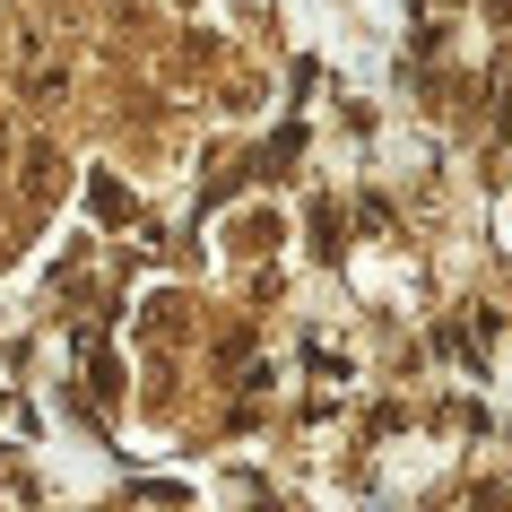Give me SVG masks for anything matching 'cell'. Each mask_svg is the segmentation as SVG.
Here are the masks:
<instances>
[{
	"label": "cell",
	"instance_id": "6da1fadb",
	"mask_svg": "<svg viewBox=\"0 0 512 512\" xmlns=\"http://www.w3.org/2000/svg\"><path fill=\"white\" fill-rule=\"evenodd\" d=\"M96 217H131V200H122V183H113V174H96Z\"/></svg>",
	"mask_w": 512,
	"mask_h": 512
},
{
	"label": "cell",
	"instance_id": "7a4b0ae2",
	"mask_svg": "<svg viewBox=\"0 0 512 512\" xmlns=\"http://www.w3.org/2000/svg\"><path fill=\"white\" fill-rule=\"evenodd\" d=\"M478 512H504V495H478Z\"/></svg>",
	"mask_w": 512,
	"mask_h": 512
}]
</instances>
